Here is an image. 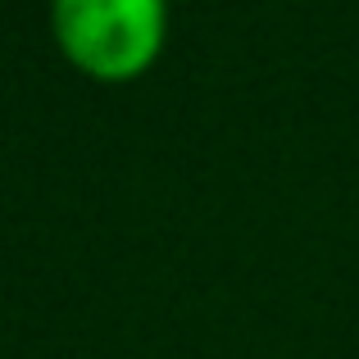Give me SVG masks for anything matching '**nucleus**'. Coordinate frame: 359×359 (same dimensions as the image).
<instances>
[{
    "label": "nucleus",
    "mask_w": 359,
    "mask_h": 359,
    "mask_svg": "<svg viewBox=\"0 0 359 359\" xmlns=\"http://www.w3.org/2000/svg\"><path fill=\"white\" fill-rule=\"evenodd\" d=\"M50 32L87 78L132 82L164 50L168 0H50Z\"/></svg>",
    "instance_id": "nucleus-1"
}]
</instances>
